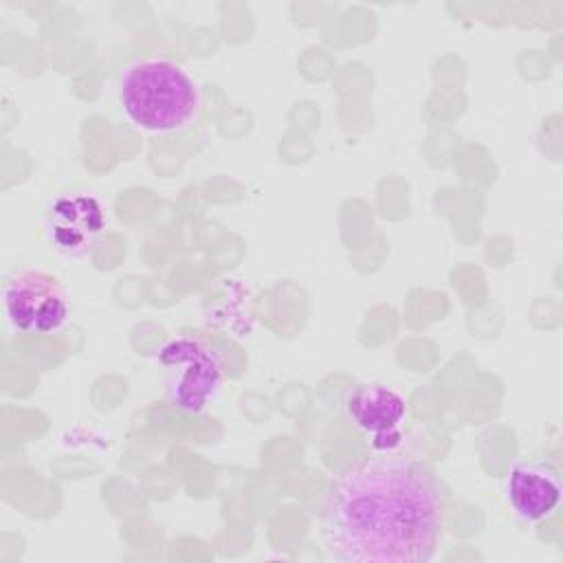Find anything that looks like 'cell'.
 I'll return each mask as SVG.
<instances>
[{"instance_id": "obj_3", "label": "cell", "mask_w": 563, "mask_h": 563, "mask_svg": "<svg viewBox=\"0 0 563 563\" xmlns=\"http://www.w3.org/2000/svg\"><path fill=\"white\" fill-rule=\"evenodd\" d=\"M158 363L165 369L169 400L185 413H200L220 389L222 361L200 339H172L161 350Z\"/></svg>"}, {"instance_id": "obj_6", "label": "cell", "mask_w": 563, "mask_h": 563, "mask_svg": "<svg viewBox=\"0 0 563 563\" xmlns=\"http://www.w3.org/2000/svg\"><path fill=\"white\" fill-rule=\"evenodd\" d=\"M561 493L559 468L545 460L519 462L506 479L508 501L523 521L548 519L556 510Z\"/></svg>"}, {"instance_id": "obj_1", "label": "cell", "mask_w": 563, "mask_h": 563, "mask_svg": "<svg viewBox=\"0 0 563 563\" xmlns=\"http://www.w3.org/2000/svg\"><path fill=\"white\" fill-rule=\"evenodd\" d=\"M444 506L433 475L385 451L336 477L323 506L325 552L343 563H424L435 554Z\"/></svg>"}, {"instance_id": "obj_5", "label": "cell", "mask_w": 563, "mask_h": 563, "mask_svg": "<svg viewBox=\"0 0 563 563\" xmlns=\"http://www.w3.org/2000/svg\"><path fill=\"white\" fill-rule=\"evenodd\" d=\"M350 420L372 438L374 449L391 451L400 444V422L407 413V400L394 387L380 383L358 385L345 400Z\"/></svg>"}, {"instance_id": "obj_4", "label": "cell", "mask_w": 563, "mask_h": 563, "mask_svg": "<svg viewBox=\"0 0 563 563\" xmlns=\"http://www.w3.org/2000/svg\"><path fill=\"white\" fill-rule=\"evenodd\" d=\"M9 323L22 334H53L70 314V303L57 277L42 271H22L4 284Z\"/></svg>"}, {"instance_id": "obj_7", "label": "cell", "mask_w": 563, "mask_h": 563, "mask_svg": "<svg viewBox=\"0 0 563 563\" xmlns=\"http://www.w3.org/2000/svg\"><path fill=\"white\" fill-rule=\"evenodd\" d=\"M103 227V209L92 196L59 198L48 213L51 240L66 255H84Z\"/></svg>"}, {"instance_id": "obj_2", "label": "cell", "mask_w": 563, "mask_h": 563, "mask_svg": "<svg viewBox=\"0 0 563 563\" xmlns=\"http://www.w3.org/2000/svg\"><path fill=\"white\" fill-rule=\"evenodd\" d=\"M117 97L125 119L143 132H176L200 110V88L172 59H136L119 77Z\"/></svg>"}]
</instances>
